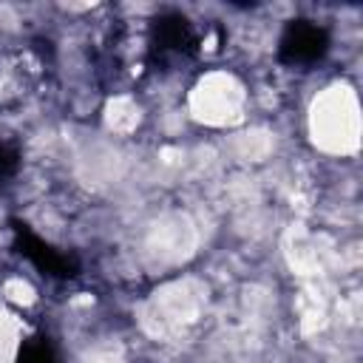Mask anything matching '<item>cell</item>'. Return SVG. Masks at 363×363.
I'll use <instances>...</instances> for the list:
<instances>
[{"mask_svg": "<svg viewBox=\"0 0 363 363\" xmlns=\"http://www.w3.org/2000/svg\"><path fill=\"white\" fill-rule=\"evenodd\" d=\"M326 51V31L312 20H295L281 37V57L289 62H312Z\"/></svg>", "mask_w": 363, "mask_h": 363, "instance_id": "1", "label": "cell"}]
</instances>
